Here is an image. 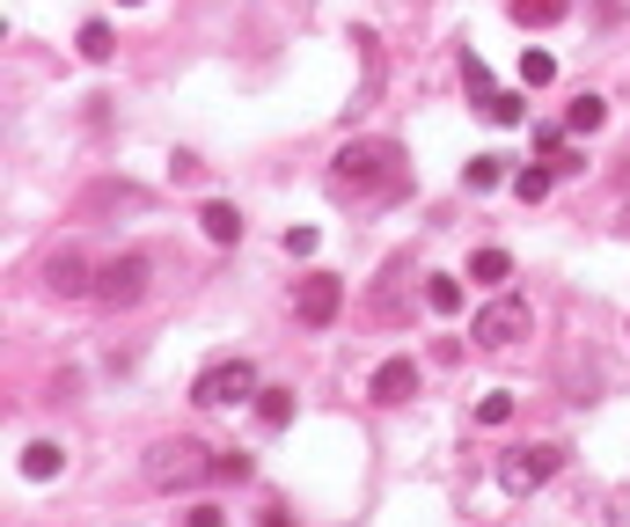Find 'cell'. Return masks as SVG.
<instances>
[{
	"mask_svg": "<svg viewBox=\"0 0 630 527\" xmlns=\"http://www.w3.org/2000/svg\"><path fill=\"white\" fill-rule=\"evenodd\" d=\"M404 191H411V162H404L396 140H352L338 162H330V198H338V206L374 213V206H396Z\"/></svg>",
	"mask_w": 630,
	"mask_h": 527,
	"instance_id": "6da1fadb",
	"label": "cell"
},
{
	"mask_svg": "<svg viewBox=\"0 0 630 527\" xmlns=\"http://www.w3.org/2000/svg\"><path fill=\"white\" fill-rule=\"evenodd\" d=\"M213 469H220V455L206 440H154V447H147V483H154V491H191V483H206Z\"/></svg>",
	"mask_w": 630,
	"mask_h": 527,
	"instance_id": "7a4b0ae2",
	"label": "cell"
},
{
	"mask_svg": "<svg viewBox=\"0 0 630 527\" xmlns=\"http://www.w3.org/2000/svg\"><path fill=\"white\" fill-rule=\"evenodd\" d=\"M528 330H535V315H528V301H521V293H491L485 308H477V323H469V337H477L485 352L528 344Z\"/></svg>",
	"mask_w": 630,
	"mask_h": 527,
	"instance_id": "3957f363",
	"label": "cell"
},
{
	"mask_svg": "<svg viewBox=\"0 0 630 527\" xmlns=\"http://www.w3.org/2000/svg\"><path fill=\"white\" fill-rule=\"evenodd\" d=\"M257 366L249 360H220V366H206V374H198V410H243V403H257Z\"/></svg>",
	"mask_w": 630,
	"mask_h": 527,
	"instance_id": "277c9868",
	"label": "cell"
},
{
	"mask_svg": "<svg viewBox=\"0 0 630 527\" xmlns=\"http://www.w3.org/2000/svg\"><path fill=\"white\" fill-rule=\"evenodd\" d=\"M558 469H564V447H558V440H535V447H513V455L499 461V483L528 499V491H542Z\"/></svg>",
	"mask_w": 630,
	"mask_h": 527,
	"instance_id": "5b68a950",
	"label": "cell"
},
{
	"mask_svg": "<svg viewBox=\"0 0 630 527\" xmlns=\"http://www.w3.org/2000/svg\"><path fill=\"white\" fill-rule=\"evenodd\" d=\"M345 308V279H330V271H308L301 286H293V315L308 323V330H330Z\"/></svg>",
	"mask_w": 630,
	"mask_h": 527,
	"instance_id": "8992f818",
	"label": "cell"
},
{
	"mask_svg": "<svg viewBox=\"0 0 630 527\" xmlns=\"http://www.w3.org/2000/svg\"><path fill=\"white\" fill-rule=\"evenodd\" d=\"M147 279H154V264L147 257H118L96 271V301H110V308H140L147 301Z\"/></svg>",
	"mask_w": 630,
	"mask_h": 527,
	"instance_id": "52a82bcc",
	"label": "cell"
},
{
	"mask_svg": "<svg viewBox=\"0 0 630 527\" xmlns=\"http://www.w3.org/2000/svg\"><path fill=\"white\" fill-rule=\"evenodd\" d=\"M366 396H374V403H411L418 396V366L411 360H382L374 382H366Z\"/></svg>",
	"mask_w": 630,
	"mask_h": 527,
	"instance_id": "ba28073f",
	"label": "cell"
},
{
	"mask_svg": "<svg viewBox=\"0 0 630 527\" xmlns=\"http://www.w3.org/2000/svg\"><path fill=\"white\" fill-rule=\"evenodd\" d=\"M45 279H51V293H96V271H89V257H81V249H59Z\"/></svg>",
	"mask_w": 630,
	"mask_h": 527,
	"instance_id": "9c48e42d",
	"label": "cell"
},
{
	"mask_svg": "<svg viewBox=\"0 0 630 527\" xmlns=\"http://www.w3.org/2000/svg\"><path fill=\"white\" fill-rule=\"evenodd\" d=\"M198 227L213 242H243V213H235L228 198H206V206H198Z\"/></svg>",
	"mask_w": 630,
	"mask_h": 527,
	"instance_id": "30bf717a",
	"label": "cell"
},
{
	"mask_svg": "<svg viewBox=\"0 0 630 527\" xmlns=\"http://www.w3.org/2000/svg\"><path fill=\"white\" fill-rule=\"evenodd\" d=\"M59 469H67V447H51V440H30L23 447V477L30 483H51Z\"/></svg>",
	"mask_w": 630,
	"mask_h": 527,
	"instance_id": "8fae6325",
	"label": "cell"
},
{
	"mask_svg": "<svg viewBox=\"0 0 630 527\" xmlns=\"http://www.w3.org/2000/svg\"><path fill=\"white\" fill-rule=\"evenodd\" d=\"M564 15H572V0H513V23L521 30H550Z\"/></svg>",
	"mask_w": 630,
	"mask_h": 527,
	"instance_id": "7c38bea8",
	"label": "cell"
},
{
	"mask_svg": "<svg viewBox=\"0 0 630 527\" xmlns=\"http://www.w3.org/2000/svg\"><path fill=\"white\" fill-rule=\"evenodd\" d=\"M558 125H564V132H602V125H608V103H602V96H572Z\"/></svg>",
	"mask_w": 630,
	"mask_h": 527,
	"instance_id": "4fadbf2b",
	"label": "cell"
},
{
	"mask_svg": "<svg viewBox=\"0 0 630 527\" xmlns=\"http://www.w3.org/2000/svg\"><path fill=\"white\" fill-rule=\"evenodd\" d=\"M257 425L265 432L293 425V388H257Z\"/></svg>",
	"mask_w": 630,
	"mask_h": 527,
	"instance_id": "5bb4252c",
	"label": "cell"
},
{
	"mask_svg": "<svg viewBox=\"0 0 630 527\" xmlns=\"http://www.w3.org/2000/svg\"><path fill=\"white\" fill-rule=\"evenodd\" d=\"M462 301H469V293H462V279H447V271H433V279H425V308H433V315H462Z\"/></svg>",
	"mask_w": 630,
	"mask_h": 527,
	"instance_id": "9a60e30c",
	"label": "cell"
},
{
	"mask_svg": "<svg viewBox=\"0 0 630 527\" xmlns=\"http://www.w3.org/2000/svg\"><path fill=\"white\" fill-rule=\"evenodd\" d=\"M469 279H477V286H506L513 257H506V249H477V257H469Z\"/></svg>",
	"mask_w": 630,
	"mask_h": 527,
	"instance_id": "2e32d148",
	"label": "cell"
},
{
	"mask_svg": "<svg viewBox=\"0 0 630 527\" xmlns=\"http://www.w3.org/2000/svg\"><path fill=\"white\" fill-rule=\"evenodd\" d=\"M477 110H485L491 125H521V118H528V96H513V89H491Z\"/></svg>",
	"mask_w": 630,
	"mask_h": 527,
	"instance_id": "e0dca14e",
	"label": "cell"
},
{
	"mask_svg": "<svg viewBox=\"0 0 630 527\" xmlns=\"http://www.w3.org/2000/svg\"><path fill=\"white\" fill-rule=\"evenodd\" d=\"M550 81H558V51L528 45V59H521V89H550Z\"/></svg>",
	"mask_w": 630,
	"mask_h": 527,
	"instance_id": "ac0fdd59",
	"label": "cell"
},
{
	"mask_svg": "<svg viewBox=\"0 0 630 527\" xmlns=\"http://www.w3.org/2000/svg\"><path fill=\"white\" fill-rule=\"evenodd\" d=\"M462 184H469V191H499V184H506V162H499V154H477V162L462 168Z\"/></svg>",
	"mask_w": 630,
	"mask_h": 527,
	"instance_id": "d6986e66",
	"label": "cell"
},
{
	"mask_svg": "<svg viewBox=\"0 0 630 527\" xmlns=\"http://www.w3.org/2000/svg\"><path fill=\"white\" fill-rule=\"evenodd\" d=\"M462 89H469V103H485L491 89H499V81H491V67H485V59H477V51L462 59Z\"/></svg>",
	"mask_w": 630,
	"mask_h": 527,
	"instance_id": "ffe728a7",
	"label": "cell"
},
{
	"mask_svg": "<svg viewBox=\"0 0 630 527\" xmlns=\"http://www.w3.org/2000/svg\"><path fill=\"white\" fill-rule=\"evenodd\" d=\"M550 176H558V168H521V176H513V191H521V206H535V198H550Z\"/></svg>",
	"mask_w": 630,
	"mask_h": 527,
	"instance_id": "44dd1931",
	"label": "cell"
},
{
	"mask_svg": "<svg viewBox=\"0 0 630 527\" xmlns=\"http://www.w3.org/2000/svg\"><path fill=\"white\" fill-rule=\"evenodd\" d=\"M506 418H513V396H506V388H491L485 403H477V425H506Z\"/></svg>",
	"mask_w": 630,
	"mask_h": 527,
	"instance_id": "7402d4cb",
	"label": "cell"
},
{
	"mask_svg": "<svg viewBox=\"0 0 630 527\" xmlns=\"http://www.w3.org/2000/svg\"><path fill=\"white\" fill-rule=\"evenodd\" d=\"M81 59H110V23H81Z\"/></svg>",
	"mask_w": 630,
	"mask_h": 527,
	"instance_id": "603a6c76",
	"label": "cell"
},
{
	"mask_svg": "<svg viewBox=\"0 0 630 527\" xmlns=\"http://www.w3.org/2000/svg\"><path fill=\"white\" fill-rule=\"evenodd\" d=\"M249 469H257V461H249V455H220V469H213V477H220V483H243Z\"/></svg>",
	"mask_w": 630,
	"mask_h": 527,
	"instance_id": "cb8c5ba5",
	"label": "cell"
},
{
	"mask_svg": "<svg viewBox=\"0 0 630 527\" xmlns=\"http://www.w3.org/2000/svg\"><path fill=\"white\" fill-rule=\"evenodd\" d=\"M315 242H323L315 227H287V257H315Z\"/></svg>",
	"mask_w": 630,
	"mask_h": 527,
	"instance_id": "d4e9b609",
	"label": "cell"
},
{
	"mask_svg": "<svg viewBox=\"0 0 630 527\" xmlns=\"http://www.w3.org/2000/svg\"><path fill=\"white\" fill-rule=\"evenodd\" d=\"M184 527H228V513H220V505H191V513H184Z\"/></svg>",
	"mask_w": 630,
	"mask_h": 527,
	"instance_id": "484cf974",
	"label": "cell"
},
{
	"mask_svg": "<svg viewBox=\"0 0 630 527\" xmlns=\"http://www.w3.org/2000/svg\"><path fill=\"white\" fill-rule=\"evenodd\" d=\"M257 527H293V520L279 513V505H265V513H257Z\"/></svg>",
	"mask_w": 630,
	"mask_h": 527,
	"instance_id": "4316f807",
	"label": "cell"
},
{
	"mask_svg": "<svg viewBox=\"0 0 630 527\" xmlns=\"http://www.w3.org/2000/svg\"><path fill=\"white\" fill-rule=\"evenodd\" d=\"M125 8H140V0H125Z\"/></svg>",
	"mask_w": 630,
	"mask_h": 527,
	"instance_id": "83f0119b",
	"label": "cell"
}]
</instances>
